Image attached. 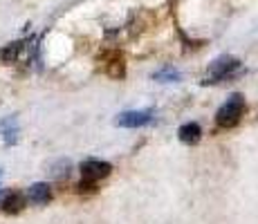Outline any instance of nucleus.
<instances>
[{"label": "nucleus", "mask_w": 258, "mask_h": 224, "mask_svg": "<svg viewBox=\"0 0 258 224\" xmlns=\"http://www.w3.org/2000/svg\"><path fill=\"white\" fill-rule=\"evenodd\" d=\"M21 49H23V43H12V45H7L5 49H0V61H3V63L16 61L18 54H21Z\"/></svg>", "instance_id": "1a4fd4ad"}, {"label": "nucleus", "mask_w": 258, "mask_h": 224, "mask_svg": "<svg viewBox=\"0 0 258 224\" xmlns=\"http://www.w3.org/2000/svg\"><path fill=\"white\" fill-rule=\"evenodd\" d=\"M68 173H70V164L68 162H61L56 166V171H52V175L54 177H68Z\"/></svg>", "instance_id": "f8f14e48"}, {"label": "nucleus", "mask_w": 258, "mask_h": 224, "mask_svg": "<svg viewBox=\"0 0 258 224\" xmlns=\"http://www.w3.org/2000/svg\"><path fill=\"white\" fill-rule=\"evenodd\" d=\"M153 79L155 81H162V83H171V81H180V72L177 69H162V72H155L153 74Z\"/></svg>", "instance_id": "9b49d317"}, {"label": "nucleus", "mask_w": 258, "mask_h": 224, "mask_svg": "<svg viewBox=\"0 0 258 224\" xmlns=\"http://www.w3.org/2000/svg\"><path fill=\"white\" fill-rule=\"evenodd\" d=\"M0 132H3L5 143H16V139H18V121L14 117H7L5 121H0Z\"/></svg>", "instance_id": "6e6552de"}, {"label": "nucleus", "mask_w": 258, "mask_h": 224, "mask_svg": "<svg viewBox=\"0 0 258 224\" xmlns=\"http://www.w3.org/2000/svg\"><path fill=\"white\" fill-rule=\"evenodd\" d=\"M242 112H245V99H242L240 94H234V97H231L229 101H227L225 106L218 110L216 123L220 128H234L236 123L240 121Z\"/></svg>", "instance_id": "f257e3e1"}, {"label": "nucleus", "mask_w": 258, "mask_h": 224, "mask_svg": "<svg viewBox=\"0 0 258 224\" xmlns=\"http://www.w3.org/2000/svg\"><path fill=\"white\" fill-rule=\"evenodd\" d=\"M110 173H112V166L108 162H103V159H86L81 164V177L86 182L97 184L99 179H106Z\"/></svg>", "instance_id": "7ed1b4c3"}, {"label": "nucleus", "mask_w": 258, "mask_h": 224, "mask_svg": "<svg viewBox=\"0 0 258 224\" xmlns=\"http://www.w3.org/2000/svg\"><path fill=\"white\" fill-rule=\"evenodd\" d=\"M177 137L184 143H198L202 137V128L198 126V123H184V126L177 130Z\"/></svg>", "instance_id": "0eeeda50"}, {"label": "nucleus", "mask_w": 258, "mask_h": 224, "mask_svg": "<svg viewBox=\"0 0 258 224\" xmlns=\"http://www.w3.org/2000/svg\"><path fill=\"white\" fill-rule=\"evenodd\" d=\"M240 67L238 58L234 56H220L209 65V77H207V83H218L222 79H227L229 74H234L236 69Z\"/></svg>", "instance_id": "f03ea898"}, {"label": "nucleus", "mask_w": 258, "mask_h": 224, "mask_svg": "<svg viewBox=\"0 0 258 224\" xmlns=\"http://www.w3.org/2000/svg\"><path fill=\"white\" fill-rule=\"evenodd\" d=\"M153 121V112L151 110H131V112H121L115 119L117 126L121 128H142L146 123Z\"/></svg>", "instance_id": "20e7f679"}, {"label": "nucleus", "mask_w": 258, "mask_h": 224, "mask_svg": "<svg viewBox=\"0 0 258 224\" xmlns=\"http://www.w3.org/2000/svg\"><path fill=\"white\" fill-rule=\"evenodd\" d=\"M108 74H110V77H115V79H119V77H123V74H126V65H123V58L121 56H115L110 63H108Z\"/></svg>", "instance_id": "9d476101"}, {"label": "nucleus", "mask_w": 258, "mask_h": 224, "mask_svg": "<svg viewBox=\"0 0 258 224\" xmlns=\"http://www.w3.org/2000/svg\"><path fill=\"white\" fill-rule=\"evenodd\" d=\"M27 197H29V202H34V204H47L52 200V191H49L47 184H34V186H29Z\"/></svg>", "instance_id": "423d86ee"}, {"label": "nucleus", "mask_w": 258, "mask_h": 224, "mask_svg": "<svg viewBox=\"0 0 258 224\" xmlns=\"http://www.w3.org/2000/svg\"><path fill=\"white\" fill-rule=\"evenodd\" d=\"M25 204H27V197H25L21 191H12V193H7V195H5L3 211L7 213V215H16V213H21L25 208Z\"/></svg>", "instance_id": "39448f33"}]
</instances>
